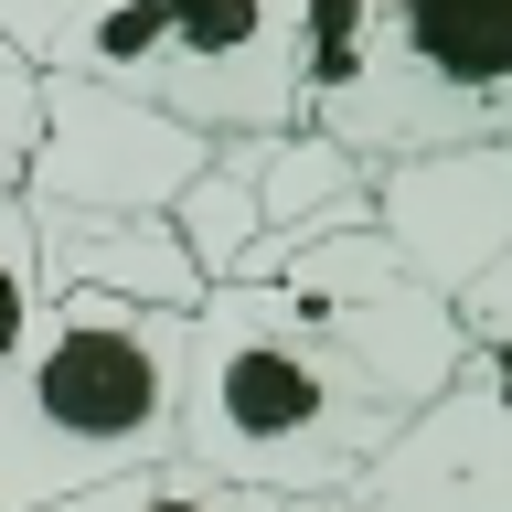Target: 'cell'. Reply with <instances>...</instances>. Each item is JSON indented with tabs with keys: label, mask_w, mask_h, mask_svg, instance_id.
Here are the masks:
<instances>
[{
	"label": "cell",
	"mask_w": 512,
	"mask_h": 512,
	"mask_svg": "<svg viewBox=\"0 0 512 512\" xmlns=\"http://www.w3.org/2000/svg\"><path fill=\"white\" fill-rule=\"evenodd\" d=\"M459 352L470 331L374 235V214L331 224L192 299L171 459L278 502H342L352 470L459 374Z\"/></svg>",
	"instance_id": "obj_1"
},
{
	"label": "cell",
	"mask_w": 512,
	"mask_h": 512,
	"mask_svg": "<svg viewBox=\"0 0 512 512\" xmlns=\"http://www.w3.org/2000/svg\"><path fill=\"white\" fill-rule=\"evenodd\" d=\"M182 320L192 310L43 278L22 342L0 352V512H43L64 491L171 459Z\"/></svg>",
	"instance_id": "obj_2"
},
{
	"label": "cell",
	"mask_w": 512,
	"mask_h": 512,
	"mask_svg": "<svg viewBox=\"0 0 512 512\" xmlns=\"http://www.w3.org/2000/svg\"><path fill=\"white\" fill-rule=\"evenodd\" d=\"M299 118L363 171L512 128V0H310Z\"/></svg>",
	"instance_id": "obj_3"
},
{
	"label": "cell",
	"mask_w": 512,
	"mask_h": 512,
	"mask_svg": "<svg viewBox=\"0 0 512 512\" xmlns=\"http://www.w3.org/2000/svg\"><path fill=\"white\" fill-rule=\"evenodd\" d=\"M299 32L310 0H118L54 75L150 96L203 139H235L299 118Z\"/></svg>",
	"instance_id": "obj_4"
},
{
	"label": "cell",
	"mask_w": 512,
	"mask_h": 512,
	"mask_svg": "<svg viewBox=\"0 0 512 512\" xmlns=\"http://www.w3.org/2000/svg\"><path fill=\"white\" fill-rule=\"evenodd\" d=\"M363 214L448 299L470 352H502V331H512V150L502 139H448V150L374 160Z\"/></svg>",
	"instance_id": "obj_5"
},
{
	"label": "cell",
	"mask_w": 512,
	"mask_h": 512,
	"mask_svg": "<svg viewBox=\"0 0 512 512\" xmlns=\"http://www.w3.org/2000/svg\"><path fill=\"white\" fill-rule=\"evenodd\" d=\"M203 128H182L150 96L43 75V118L22 150V203H75V214H171V192L203 171Z\"/></svg>",
	"instance_id": "obj_6"
},
{
	"label": "cell",
	"mask_w": 512,
	"mask_h": 512,
	"mask_svg": "<svg viewBox=\"0 0 512 512\" xmlns=\"http://www.w3.org/2000/svg\"><path fill=\"white\" fill-rule=\"evenodd\" d=\"M363 512H512V406L502 352H459V374L352 470Z\"/></svg>",
	"instance_id": "obj_7"
},
{
	"label": "cell",
	"mask_w": 512,
	"mask_h": 512,
	"mask_svg": "<svg viewBox=\"0 0 512 512\" xmlns=\"http://www.w3.org/2000/svg\"><path fill=\"white\" fill-rule=\"evenodd\" d=\"M32 256L54 288H118V299H150V310H192L203 278H192L182 235L160 214H75V203H32Z\"/></svg>",
	"instance_id": "obj_8"
},
{
	"label": "cell",
	"mask_w": 512,
	"mask_h": 512,
	"mask_svg": "<svg viewBox=\"0 0 512 512\" xmlns=\"http://www.w3.org/2000/svg\"><path fill=\"white\" fill-rule=\"evenodd\" d=\"M43 512H310V502H278V491H235V480L192 470V459H150V470H118L96 491H64Z\"/></svg>",
	"instance_id": "obj_9"
},
{
	"label": "cell",
	"mask_w": 512,
	"mask_h": 512,
	"mask_svg": "<svg viewBox=\"0 0 512 512\" xmlns=\"http://www.w3.org/2000/svg\"><path fill=\"white\" fill-rule=\"evenodd\" d=\"M107 11H118V0H0V43H11L22 64H43V75H54V64L75 54Z\"/></svg>",
	"instance_id": "obj_10"
},
{
	"label": "cell",
	"mask_w": 512,
	"mask_h": 512,
	"mask_svg": "<svg viewBox=\"0 0 512 512\" xmlns=\"http://www.w3.org/2000/svg\"><path fill=\"white\" fill-rule=\"evenodd\" d=\"M32 299H43V256H32V203H22V192H0V352L22 342Z\"/></svg>",
	"instance_id": "obj_11"
},
{
	"label": "cell",
	"mask_w": 512,
	"mask_h": 512,
	"mask_svg": "<svg viewBox=\"0 0 512 512\" xmlns=\"http://www.w3.org/2000/svg\"><path fill=\"white\" fill-rule=\"evenodd\" d=\"M32 118H43V64H22L0 43V192H22V150H32Z\"/></svg>",
	"instance_id": "obj_12"
},
{
	"label": "cell",
	"mask_w": 512,
	"mask_h": 512,
	"mask_svg": "<svg viewBox=\"0 0 512 512\" xmlns=\"http://www.w3.org/2000/svg\"><path fill=\"white\" fill-rule=\"evenodd\" d=\"M310 512H363V502H310Z\"/></svg>",
	"instance_id": "obj_13"
}]
</instances>
